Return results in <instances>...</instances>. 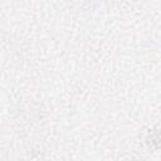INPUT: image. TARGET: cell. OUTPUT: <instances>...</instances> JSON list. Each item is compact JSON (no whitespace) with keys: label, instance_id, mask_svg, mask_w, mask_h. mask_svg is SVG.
<instances>
[]
</instances>
